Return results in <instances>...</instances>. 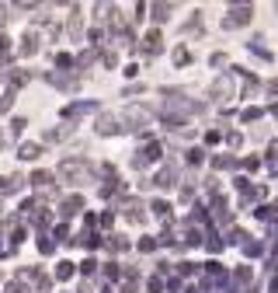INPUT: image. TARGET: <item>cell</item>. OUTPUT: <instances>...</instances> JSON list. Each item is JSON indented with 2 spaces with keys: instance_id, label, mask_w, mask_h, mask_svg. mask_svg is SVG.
Wrapping results in <instances>:
<instances>
[{
  "instance_id": "1",
  "label": "cell",
  "mask_w": 278,
  "mask_h": 293,
  "mask_svg": "<svg viewBox=\"0 0 278 293\" xmlns=\"http://www.w3.org/2000/svg\"><path fill=\"white\" fill-rule=\"evenodd\" d=\"M0 25H4V7H0Z\"/></svg>"
}]
</instances>
